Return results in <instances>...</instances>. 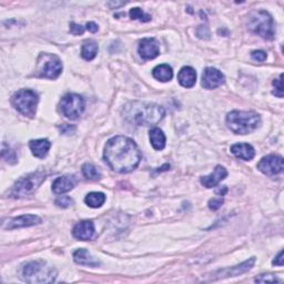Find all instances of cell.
Segmentation results:
<instances>
[{
    "label": "cell",
    "mask_w": 284,
    "mask_h": 284,
    "mask_svg": "<svg viewBox=\"0 0 284 284\" xmlns=\"http://www.w3.org/2000/svg\"><path fill=\"white\" fill-rule=\"evenodd\" d=\"M103 158L106 164L116 172L128 173L139 165L141 153L132 139L124 135H117L106 142Z\"/></svg>",
    "instance_id": "cell-1"
},
{
    "label": "cell",
    "mask_w": 284,
    "mask_h": 284,
    "mask_svg": "<svg viewBox=\"0 0 284 284\" xmlns=\"http://www.w3.org/2000/svg\"><path fill=\"white\" fill-rule=\"evenodd\" d=\"M124 118L138 126H153L163 119L165 111L161 105L147 102H131L124 106Z\"/></svg>",
    "instance_id": "cell-2"
},
{
    "label": "cell",
    "mask_w": 284,
    "mask_h": 284,
    "mask_svg": "<svg viewBox=\"0 0 284 284\" xmlns=\"http://www.w3.org/2000/svg\"><path fill=\"white\" fill-rule=\"evenodd\" d=\"M261 123V118L254 111H231L227 116V126L235 134H247Z\"/></svg>",
    "instance_id": "cell-3"
},
{
    "label": "cell",
    "mask_w": 284,
    "mask_h": 284,
    "mask_svg": "<svg viewBox=\"0 0 284 284\" xmlns=\"http://www.w3.org/2000/svg\"><path fill=\"white\" fill-rule=\"evenodd\" d=\"M21 274L23 281L28 283H51L56 280L57 271L43 260H36L25 264Z\"/></svg>",
    "instance_id": "cell-4"
},
{
    "label": "cell",
    "mask_w": 284,
    "mask_h": 284,
    "mask_svg": "<svg viewBox=\"0 0 284 284\" xmlns=\"http://www.w3.org/2000/svg\"><path fill=\"white\" fill-rule=\"evenodd\" d=\"M247 28L262 38L271 40L274 38L275 27L272 16L265 10H254L248 15Z\"/></svg>",
    "instance_id": "cell-5"
},
{
    "label": "cell",
    "mask_w": 284,
    "mask_h": 284,
    "mask_svg": "<svg viewBox=\"0 0 284 284\" xmlns=\"http://www.w3.org/2000/svg\"><path fill=\"white\" fill-rule=\"evenodd\" d=\"M45 180L46 174L43 171H37V172L22 176L21 179H19L15 183V186L11 189L9 195L11 198L15 199L27 197V195L31 194Z\"/></svg>",
    "instance_id": "cell-6"
},
{
    "label": "cell",
    "mask_w": 284,
    "mask_h": 284,
    "mask_svg": "<svg viewBox=\"0 0 284 284\" xmlns=\"http://www.w3.org/2000/svg\"><path fill=\"white\" fill-rule=\"evenodd\" d=\"M13 104L21 115L32 118L37 111V104L39 101L38 94L30 89H21L17 91L13 97Z\"/></svg>",
    "instance_id": "cell-7"
},
{
    "label": "cell",
    "mask_w": 284,
    "mask_h": 284,
    "mask_svg": "<svg viewBox=\"0 0 284 284\" xmlns=\"http://www.w3.org/2000/svg\"><path fill=\"white\" fill-rule=\"evenodd\" d=\"M38 75L41 78L56 79L62 71L61 60L52 53H40L37 64Z\"/></svg>",
    "instance_id": "cell-8"
},
{
    "label": "cell",
    "mask_w": 284,
    "mask_h": 284,
    "mask_svg": "<svg viewBox=\"0 0 284 284\" xmlns=\"http://www.w3.org/2000/svg\"><path fill=\"white\" fill-rule=\"evenodd\" d=\"M59 105L64 117L70 120H76L85 110V100L79 94L68 93L62 97Z\"/></svg>",
    "instance_id": "cell-9"
},
{
    "label": "cell",
    "mask_w": 284,
    "mask_h": 284,
    "mask_svg": "<svg viewBox=\"0 0 284 284\" xmlns=\"http://www.w3.org/2000/svg\"><path fill=\"white\" fill-rule=\"evenodd\" d=\"M283 158L279 155H270L262 158L258 163V169L266 175H276L283 171Z\"/></svg>",
    "instance_id": "cell-10"
},
{
    "label": "cell",
    "mask_w": 284,
    "mask_h": 284,
    "mask_svg": "<svg viewBox=\"0 0 284 284\" xmlns=\"http://www.w3.org/2000/svg\"><path fill=\"white\" fill-rule=\"evenodd\" d=\"M256 262V258H251L250 260H246L243 263H241L239 265L232 266V268H227L223 270H219L215 273L212 274V277L210 279V281H216V280H220V279H224V277H230V276H238L245 273L248 270L252 269V266Z\"/></svg>",
    "instance_id": "cell-11"
},
{
    "label": "cell",
    "mask_w": 284,
    "mask_h": 284,
    "mask_svg": "<svg viewBox=\"0 0 284 284\" xmlns=\"http://www.w3.org/2000/svg\"><path fill=\"white\" fill-rule=\"evenodd\" d=\"M138 51L144 60H151L159 56L160 46L155 38H145L140 41Z\"/></svg>",
    "instance_id": "cell-12"
},
{
    "label": "cell",
    "mask_w": 284,
    "mask_h": 284,
    "mask_svg": "<svg viewBox=\"0 0 284 284\" xmlns=\"http://www.w3.org/2000/svg\"><path fill=\"white\" fill-rule=\"evenodd\" d=\"M224 75L216 68H206L202 75V86L205 89H216L224 84Z\"/></svg>",
    "instance_id": "cell-13"
},
{
    "label": "cell",
    "mask_w": 284,
    "mask_h": 284,
    "mask_svg": "<svg viewBox=\"0 0 284 284\" xmlns=\"http://www.w3.org/2000/svg\"><path fill=\"white\" fill-rule=\"evenodd\" d=\"M73 234L76 239L81 241H89L93 238L94 235V226L92 221L85 220L79 223H77L74 230Z\"/></svg>",
    "instance_id": "cell-14"
},
{
    "label": "cell",
    "mask_w": 284,
    "mask_h": 284,
    "mask_svg": "<svg viewBox=\"0 0 284 284\" xmlns=\"http://www.w3.org/2000/svg\"><path fill=\"white\" fill-rule=\"evenodd\" d=\"M227 175H228L227 169L222 167V165H217L216 169L213 170V172L211 174L202 176L200 181L205 188H213V187H217L222 180L226 179Z\"/></svg>",
    "instance_id": "cell-15"
},
{
    "label": "cell",
    "mask_w": 284,
    "mask_h": 284,
    "mask_svg": "<svg viewBox=\"0 0 284 284\" xmlns=\"http://www.w3.org/2000/svg\"><path fill=\"white\" fill-rule=\"evenodd\" d=\"M77 185V180L75 176H59L55 180L52 185V191L56 194H63L66 192H69L73 190V189Z\"/></svg>",
    "instance_id": "cell-16"
},
{
    "label": "cell",
    "mask_w": 284,
    "mask_h": 284,
    "mask_svg": "<svg viewBox=\"0 0 284 284\" xmlns=\"http://www.w3.org/2000/svg\"><path fill=\"white\" fill-rule=\"evenodd\" d=\"M41 223V219L38 216L33 215H23L20 217H17L13 220H10L7 228L13 230V229H18V228H27V227H32L36 224Z\"/></svg>",
    "instance_id": "cell-17"
},
{
    "label": "cell",
    "mask_w": 284,
    "mask_h": 284,
    "mask_svg": "<svg viewBox=\"0 0 284 284\" xmlns=\"http://www.w3.org/2000/svg\"><path fill=\"white\" fill-rule=\"evenodd\" d=\"M231 152H232L236 158L243 159L245 161L252 160L254 156H256L254 148L248 144H235L231 147Z\"/></svg>",
    "instance_id": "cell-18"
},
{
    "label": "cell",
    "mask_w": 284,
    "mask_h": 284,
    "mask_svg": "<svg viewBox=\"0 0 284 284\" xmlns=\"http://www.w3.org/2000/svg\"><path fill=\"white\" fill-rule=\"evenodd\" d=\"M29 147L32 155L37 158H45L48 153L51 144L48 139H38V140H31L29 142Z\"/></svg>",
    "instance_id": "cell-19"
},
{
    "label": "cell",
    "mask_w": 284,
    "mask_h": 284,
    "mask_svg": "<svg viewBox=\"0 0 284 284\" xmlns=\"http://www.w3.org/2000/svg\"><path fill=\"white\" fill-rule=\"evenodd\" d=\"M179 84L185 88H192L197 81V73L191 67H183L178 75Z\"/></svg>",
    "instance_id": "cell-20"
},
{
    "label": "cell",
    "mask_w": 284,
    "mask_h": 284,
    "mask_svg": "<svg viewBox=\"0 0 284 284\" xmlns=\"http://www.w3.org/2000/svg\"><path fill=\"white\" fill-rule=\"evenodd\" d=\"M74 260L76 263H78L80 265H87V266H98L99 262L97 260H94L91 254L88 252L86 248H78V250L75 251L74 253Z\"/></svg>",
    "instance_id": "cell-21"
},
{
    "label": "cell",
    "mask_w": 284,
    "mask_h": 284,
    "mask_svg": "<svg viewBox=\"0 0 284 284\" xmlns=\"http://www.w3.org/2000/svg\"><path fill=\"white\" fill-rule=\"evenodd\" d=\"M152 75L159 81L167 82L172 79L173 71L169 64H159L152 71Z\"/></svg>",
    "instance_id": "cell-22"
},
{
    "label": "cell",
    "mask_w": 284,
    "mask_h": 284,
    "mask_svg": "<svg viewBox=\"0 0 284 284\" xmlns=\"http://www.w3.org/2000/svg\"><path fill=\"white\" fill-rule=\"evenodd\" d=\"M150 141L156 150H163L165 147V135L162 130L153 128L150 130Z\"/></svg>",
    "instance_id": "cell-23"
},
{
    "label": "cell",
    "mask_w": 284,
    "mask_h": 284,
    "mask_svg": "<svg viewBox=\"0 0 284 284\" xmlns=\"http://www.w3.org/2000/svg\"><path fill=\"white\" fill-rule=\"evenodd\" d=\"M98 45L96 41L93 40H89L86 41V43L82 45V48H81V56L82 58L85 59V60L90 61L92 59L96 58L97 53H98Z\"/></svg>",
    "instance_id": "cell-24"
},
{
    "label": "cell",
    "mask_w": 284,
    "mask_h": 284,
    "mask_svg": "<svg viewBox=\"0 0 284 284\" xmlns=\"http://www.w3.org/2000/svg\"><path fill=\"white\" fill-rule=\"evenodd\" d=\"M85 201L90 208H100L105 202V195L102 192H90L87 194Z\"/></svg>",
    "instance_id": "cell-25"
},
{
    "label": "cell",
    "mask_w": 284,
    "mask_h": 284,
    "mask_svg": "<svg viewBox=\"0 0 284 284\" xmlns=\"http://www.w3.org/2000/svg\"><path fill=\"white\" fill-rule=\"evenodd\" d=\"M82 173L89 180H99L101 178L98 169L91 163H85L82 165Z\"/></svg>",
    "instance_id": "cell-26"
},
{
    "label": "cell",
    "mask_w": 284,
    "mask_h": 284,
    "mask_svg": "<svg viewBox=\"0 0 284 284\" xmlns=\"http://www.w3.org/2000/svg\"><path fill=\"white\" fill-rule=\"evenodd\" d=\"M129 15H130V17H131L132 20H140L142 22H148V21L151 20V16L144 13L142 9H140L138 7L132 8L131 10H130Z\"/></svg>",
    "instance_id": "cell-27"
},
{
    "label": "cell",
    "mask_w": 284,
    "mask_h": 284,
    "mask_svg": "<svg viewBox=\"0 0 284 284\" xmlns=\"http://www.w3.org/2000/svg\"><path fill=\"white\" fill-rule=\"evenodd\" d=\"M2 155H3V158L7 160L8 162H10V163H15V162H16L17 157H16V155H15V152H14L13 150H11L9 147H7V145H6V144L3 145Z\"/></svg>",
    "instance_id": "cell-28"
},
{
    "label": "cell",
    "mask_w": 284,
    "mask_h": 284,
    "mask_svg": "<svg viewBox=\"0 0 284 284\" xmlns=\"http://www.w3.org/2000/svg\"><path fill=\"white\" fill-rule=\"evenodd\" d=\"M73 202H74L73 199L68 197V195H60V197L56 199V204L59 206V208H63V209L68 208V206L73 204Z\"/></svg>",
    "instance_id": "cell-29"
},
{
    "label": "cell",
    "mask_w": 284,
    "mask_h": 284,
    "mask_svg": "<svg viewBox=\"0 0 284 284\" xmlns=\"http://www.w3.org/2000/svg\"><path fill=\"white\" fill-rule=\"evenodd\" d=\"M256 282L259 283H275V282H280V280L274 274H261L260 276L256 277L254 279Z\"/></svg>",
    "instance_id": "cell-30"
},
{
    "label": "cell",
    "mask_w": 284,
    "mask_h": 284,
    "mask_svg": "<svg viewBox=\"0 0 284 284\" xmlns=\"http://www.w3.org/2000/svg\"><path fill=\"white\" fill-rule=\"evenodd\" d=\"M283 75H280V77L277 79H274L273 81V86L275 87V90L273 91V94H275L276 97L282 98L283 97Z\"/></svg>",
    "instance_id": "cell-31"
},
{
    "label": "cell",
    "mask_w": 284,
    "mask_h": 284,
    "mask_svg": "<svg viewBox=\"0 0 284 284\" xmlns=\"http://www.w3.org/2000/svg\"><path fill=\"white\" fill-rule=\"evenodd\" d=\"M223 204V199L222 198H213L209 201V208L213 211H217L220 209Z\"/></svg>",
    "instance_id": "cell-32"
},
{
    "label": "cell",
    "mask_w": 284,
    "mask_h": 284,
    "mask_svg": "<svg viewBox=\"0 0 284 284\" xmlns=\"http://www.w3.org/2000/svg\"><path fill=\"white\" fill-rule=\"evenodd\" d=\"M252 59L256 61H265L266 60V53L263 50H256L252 52Z\"/></svg>",
    "instance_id": "cell-33"
},
{
    "label": "cell",
    "mask_w": 284,
    "mask_h": 284,
    "mask_svg": "<svg viewBox=\"0 0 284 284\" xmlns=\"http://www.w3.org/2000/svg\"><path fill=\"white\" fill-rule=\"evenodd\" d=\"M70 31L73 34L79 36V34H82L85 32V27H82L80 25H77V23H75V22H71L70 23Z\"/></svg>",
    "instance_id": "cell-34"
},
{
    "label": "cell",
    "mask_w": 284,
    "mask_h": 284,
    "mask_svg": "<svg viewBox=\"0 0 284 284\" xmlns=\"http://www.w3.org/2000/svg\"><path fill=\"white\" fill-rule=\"evenodd\" d=\"M59 129H60V131L62 133H66V134L73 133V132H75V130H76V128L74 126H70V124H62V126L59 127Z\"/></svg>",
    "instance_id": "cell-35"
},
{
    "label": "cell",
    "mask_w": 284,
    "mask_h": 284,
    "mask_svg": "<svg viewBox=\"0 0 284 284\" xmlns=\"http://www.w3.org/2000/svg\"><path fill=\"white\" fill-rule=\"evenodd\" d=\"M273 265H279L282 266L283 265V252L281 251L279 254H277V257L273 260Z\"/></svg>",
    "instance_id": "cell-36"
},
{
    "label": "cell",
    "mask_w": 284,
    "mask_h": 284,
    "mask_svg": "<svg viewBox=\"0 0 284 284\" xmlns=\"http://www.w3.org/2000/svg\"><path fill=\"white\" fill-rule=\"evenodd\" d=\"M87 29L90 32H97L98 31V25L97 23H94V22H88L87 23Z\"/></svg>",
    "instance_id": "cell-37"
},
{
    "label": "cell",
    "mask_w": 284,
    "mask_h": 284,
    "mask_svg": "<svg viewBox=\"0 0 284 284\" xmlns=\"http://www.w3.org/2000/svg\"><path fill=\"white\" fill-rule=\"evenodd\" d=\"M227 192H228V188L227 187H220L219 189H217L216 190V193L218 194V195H226L227 194Z\"/></svg>",
    "instance_id": "cell-38"
}]
</instances>
